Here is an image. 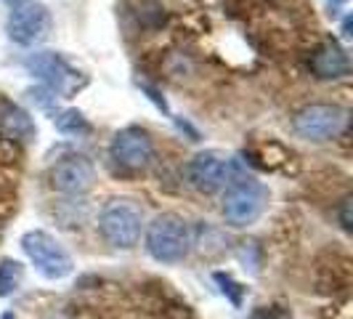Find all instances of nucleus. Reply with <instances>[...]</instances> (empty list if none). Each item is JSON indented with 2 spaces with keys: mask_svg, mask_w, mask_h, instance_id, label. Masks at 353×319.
Here are the masks:
<instances>
[{
  "mask_svg": "<svg viewBox=\"0 0 353 319\" xmlns=\"http://www.w3.org/2000/svg\"><path fill=\"white\" fill-rule=\"evenodd\" d=\"M24 70L40 80L53 99H72L88 86V77L64 53L56 51H32L24 59Z\"/></svg>",
  "mask_w": 353,
  "mask_h": 319,
  "instance_id": "nucleus-1",
  "label": "nucleus"
},
{
  "mask_svg": "<svg viewBox=\"0 0 353 319\" xmlns=\"http://www.w3.org/2000/svg\"><path fill=\"white\" fill-rule=\"evenodd\" d=\"M143 245L157 264L176 266L186 261V255L192 250V229L178 213H159L146 226Z\"/></svg>",
  "mask_w": 353,
  "mask_h": 319,
  "instance_id": "nucleus-2",
  "label": "nucleus"
},
{
  "mask_svg": "<svg viewBox=\"0 0 353 319\" xmlns=\"http://www.w3.org/2000/svg\"><path fill=\"white\" fill-rule=\"evenodd\" d=\"M99 231L104 237L106 245L117 250H130L139 245L143 231V211L128 197L109 200L101 215H99Z\"/></svg>",
  "mask_w": 353,
  "mask_h": 319,
  "instance_id": "nucleus-3",
  "label": "nucleus"
},
{
  "mask_svg": "<svg viewBox=\"0 0 353 319\" xmlns=\"http://www.w3.org/2000/svg\"><path fill=\"white\" fill-rule=\"evenodd\" d=\"M21 250L30 258V264L37 269V274L46 277V280H53V282L70 277L72 269H74L70 250L46 229L24 231L21 234Z\"/></svg>",
  "mask_w": 353,
  "mask_h": 319,
  "instance_id": "nucleus-4",
  "label": "nucleus"
},
{
  "mask_svg": "<svg viewBox=\"0 0 353 319\" xmlns=\"http://www.w3.org/2000/svg\"><path fill=\"white\" fill-rule=\"evenodd\" d=\"M268 197H271L268 186L255 181V178L245 176L229 184L226 192H223V205H221L226 224L236 226V229L255 224L268 208Z\"/></svg>",
  "mask_w": 353,
  "mask_h": 319,
  "instance_id": "nucleus-5",
  "label": "nucleus"
},
{
  "mask_svg": "<svg viewBox=\"0 0 353 319\" xmlns=\"http://www.w3.org/2000/svg\"><path fill=\"white\" fill-rule=\"evenodd\" d=\"M186 176H189L196 192L212 195V192L234 184V181L245 178V173L239 168V160L229 157L221 149H205V152H196L194 157L189 160Z\"/></svg>",
  "mask_w": 353,
  "mask_h": 319,
  "instance_id": "nucleus-6",
  "label": "nucleus"
},
{
  "mask_svg": "<svg viewBox=\"0 0 353 319\" xmlns=\"http://www.w3.org/2000/svg\"><path fill=\"white\" fill-rule=\"evenodd\" d=\"M348 125V109L330 102H314L292 115V130L305 142H332Z\"/></svg>",
  "mask_w": 353,
  "mask_h": 319,
  "instance_id": "nucleus-7",
  "label": "nucleus"
},
{
  "mask_svg": "<svg viewBox=\"0 0 353 319\" xmlns=\"http://www.w3.org/2000/svg\"><path fill=\"white\" fill-rule=\"evenodd\" d=\"M109 160L123 173H143L154 162V139L141 125H125L109 142Z\"/></svg>",
  "mask_w": 353,
  "mask_h": 319,
  "instance_id": "nucleus-8",
  "label": "nucleus"
},
{
  "mask_svg": "<svg viewBox=\"0 0 353 319\" xmlns=\"http://www.w3.org/2000/svg\"><path fill=\"white\" fill-rule=\"evenodd\" d=\"M51 30L53 17L48 6L40 0H27L21 6H14L6 19V35L21 48H35L40 43H46Z\"/></svg>",
  "mask_w": 353,
  "mask_h": 319,
  "instance_id": "nucleus-9",
  "label": "nucleus"
},
{
  "mask_svg": "<svg viewBox=\"0 0 353 319\" xmlns=\"http://www.w3.org/2000/svg\"><path fill=\"white\" fill-rule=\"evenodd\" d=\"M48 181H51V189L59 195L83 197L88 195L96 184V165L88 155L72 152L53 162L48 171Z\"/></svg>",
  "mask_w": 353,
  "mask_h": 319,
  "instance_id": "nucleus-10",
  "label": "nucleus"
},
{
  "mask_svg": "<svg viewBox=\"0 0 353 319\" xmlns=\"http://www.w3.org/2000/svg\"><path fill=\"white\" fill-rule=\"evenodd\" d=\"M37 139V123L35 117L21 104L0 96V142L27 146Z\"/></svg>",
  "mask_w": 353,
  "mask_h": 319,
  "instance_id": "nucleus-11",
  "label": "nucleus"
},
{
  "mask_svg": "<svg viewBox=\"0 0 353 319\" xmlns=\"http://www.w3.org/2000/svg\"><path fill=\"white\" fill-rule=\"evenodd\" d=\"M308 67L319 80H343L351 75V56L337 40H327L311 53Z\"/></svg>",
  "mask_w": 353,
  "mask_h": 319,
  "instance_id": "nucleus-12",
  "label": "nucleus"
},
{
  "mask_svg": "<svg viewBox=\"0 0 353 319\" xmlns=\"http://www.w3.org/2000/svg\"><path fill=\"white\" fill-rule=\"evenodd\" d=\"M53 125H56V130H59L61 136H67V139H85V136L93 133L90 120L80 109H74V106H67V109L56 112V115H53Z\"/></svg>",
  "mask_w": 353,
  "mask_h": 319,
  "instance_id": "nucleus-13",
  "label": "nucleus"
},
{
  "mask_svg": "<svg viewBox=\"0 0 353 319\" xmlns=\"http://www.w3.org/2000/svg\"><path fill=\"white\" fill-rule=\"evenodd\" d=\"M24 282V266L14 258H3L0 261V298L14 296Z\"/></svg>",
  "mask_w": 353,
  "mask_h": 319,
  "instance_id": "nucleus-14",
  "label": "nucleus"
},
{
  "mask_svg": "<svg viewBox=\"0 0 353 319\" xmlns=\"http://www.w3.org/2000/svg\"><path fill=\"white\" fill-rule=\"evenodd\" d=\"M215 282L223 284L221 290H223V293H229V296H231V303H234V306H239V303H242V298H239V296L234 293V290H239V293H242V287H239V284L234 282V280H231L229 274H221V271H218V274H215Z\"/></svg>",
  "mask_w": 353,
  "mask_h": 319,
  "instance_id": "nucleus-15",
  "label": "nucleus"
},
{
  "mask_svg": "<svg viewBox=\"0 0 353 319\" xmlns=\"http://www.w3.org/2000/svg\"><path fill=\"white\" fill-rule=\"evenodd\" d=\"M250 319H290V317H287V311L276 309V306H263V309H258Z\"/></svg>",
  "mask_w": 353,
  "mask_h": 319,
  "instance_id": "nucleus-16",
  "label": "nucleus"
},
{
  "mask_svg": "<svg viewBox=\"0 0 353 319\" xmlns=\"http://www.w3.org/2000/svg\"><path fill=\"white\" fill-rule=\"evenodd\" d=\"M343 229H351V218H348V200L343 202Z\"/></svg>",
  "mask_w": 353,
  "mask_h": 319,
  "instance_id": "nucleus-17",
  "label": "nucleus"
},
{
  "mask_svg": "<svg viewBox=\"0 0 353 319\" xmlns=\"http://www.w3.org/2000/svg\"><path fill=\"white\" fill-rule=\"evenodd\" d=\"M343 37H351V17L343 19Z\"/></svg>",
  "mask_w": 353,
  "mask_h": 319,
  "instance_id": "nucleus-18",
  "label": "nucleus"
},
{
  "mask_svg": "<svg viewBox=\"0 0 353 319\" xmlns=\"http://www.w3.org/2000/svg\"><path fill=\"white\" fill-rule=\"evenodd\" d=\"M345 3H348V0H330V11H337V8L345 6Z\"/></svg>",
  "mask_w": 353,
  "mask_h": 319,
  "instance_id": "nucleus-19",
  "label": "nucleus"
},
{
  "mask_svg": "<svg viewBox=\"0 0 353 319\" xmlns=\"http://www.w3.org/2000/svg\"><path fill=\"white\" fill-rule=\"evenodd\" d=\"M21 3H27V0H6V6H11V8H14V6H21Z\"/></svg>",
  "mask_w": 353,
  "mask_h": 319,
  "instance_id": "nucleus-20",
  "label": "nucleus"
},
{
  "mask_svg": "<svg viewBox=\"0 0 353 319\" xmlns=\"http://www.w3.org/2000/svg\"><path fill=\"white\" fill-rule=\"evenodd\" d=\"M0 319H17V317H14V314H11V311H8V314H3V317H0Z\"/></svg>",
  "mask_w": 353,
  "mask_h": 319,
  "instance_id": "nucleus-21",
  "label": "nucleus"
}]
</instances>
